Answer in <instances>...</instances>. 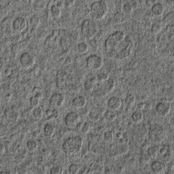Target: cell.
Wrapping results in <instances>:
<instances>
[{"label": "cell", "instance_id": "53", "mask_svg": "<svg viewBox=\"0 0 174 174\" xmlns=\"http://www.w3.org/2000/svg\"><path fill=\"white\" fill-rule=\"evenodd\" d=\"M0 149H1V154L4 153L5 150V147L4 146V145L2 144V143L0 145Z\"/></svg>", "mask_w": 174, "mask_h": 174}, {"label": "cell", "instance_id": "12", "mask_svg": "<svg viewBox=\"0 0 174 174\" xmlns=\"http://www.w3.org/2000/svg\"><path fill=\"white\" fill-rule=\"evenodd\" d=\"M122 105V101L120 98L117 96H113L109 99L108 103V108L113 110V111H116V110L119 109Z\"/></svg>", "mask_w": 174, "mask_h": 174}, {"label": "cell", "instance_id": "33", "mask_svg": "<svg viewBox=\"0 0 174 174\" xmlns=\"http://www.w3.org/2000/svg\"><path fill=\"white\" fill-rule=\"evenodd\" d=\"M30 102L31 107H33L34 108H38L39 105H40V99H39L38 98L35 97V96H34L31 97V98L30 99Z\"/></svg>", "mask_w": 174, "mask_h": 174}, {"label": "cell", "instance_id": "16", "mask_svg": "<svg viewBox=\"0 0 174 174\" xmlns=\"http://www.w3.org/2000/svg\"><path fill=\"white\" fill-rule=\"evenodd\" d=\"M159 154L163 157V160L166 162H168L170 161V149L168 145H163L162 147L160 148Z\"/></svg>", "mask_w": 174, "mask_h": 174}, {"label": "cell", "instance_id": "50", "mask_svg": "<svg viewBox=\"0 0 174 174\" xmlns=\"http://www.w3.org/2000/svg\"><path fill=\"white\" fill-rule=\"evenodd\" d=\"M84 123L80 122L79 124H78V125L77 126V127H76L78 131H82V129H83V126H84Z\"/></svg>", "mask_w": 174, "mask_h": 174}, {"label": "cell", "instance_id": "26", "mask_svg": "<svg viewBox=\"0 0 174 174\" xmlns=\"http://www.w3.org/2000/svg\"><path fill=\"white\" fill-rule=\"evenodd\" d=\"M162 29V24L160 22H156L152 25L151 28V33L155 35H157L161 32V31Z\"/></svg>", "mask_w": 174, "mask_h": 174}, {"label": "cell", "instance_id": "52", "mask_svg": "<svg viewBox=\"0 0 174 174\" xmlns=\"http://www.w3.org/2000/svg\"><path fill=\"white\" fill-rule=\"evenodd\" d=\"M72 63V58H68L66 60V62H65V63L66 64V66H69Z\"/></svg>", "mask_w": 174, "mask_h": 174}, {"label": "cell", "instance_id": "35", "mask_svg": "<svg viewBox=\"0 0 174 174\" xmlns=\"http://www.w3.org/2000/svg\"><path fill=\"white\" fill-rule=\"evenodd\" d=\"M97 77H98L99 83H104L105 82H106V81H107L109 79L108 75L107 73H99Z\"/></svg>", "mask_w": 174, "mask_h": 174}, {"label": "cell", "instance_id": "7", "mask_svg": "<svg viewBox=\"0 0 174 174\" xmlns=\"http://www.w3.org/2000/svg\"><path fill=\"white\" fill-rule=\"evenodd\" d=\"M65 124L69 128H75L80 123V115L76 112H70L67 114L64 119Z\"/></svg>", "mask_w": 174, "mask_h": 174}, {"label": "cell", "instance_id": "11", "mask_svg": "<svg viewBox=\"0 0 174 174\" xmlns=\"http://www.w3.org/2000/svg\"><path fill=\"white\" fill-rule=\"evenodd\" d=\"M155 109L158 115L162 116H165L169 114L171 108H170V105L168 103L166 102H159L156 105Z\"/></svg>", "mask_w": 174, "mask_h": 174}, {"label": "cell", "instance_id": "45", "mask_svg": "<svg viewBox=\"0 0 174 174\" xmlns=\"http://www.w3.org/2000/svg\"><path fill=\"white\" fill-rule=\"evenodd\" d=\"M56 6L58 7V8L60 9H62L63 8L66 7H65V1H58V2L56 3Z\"/></svg>", "mask_w": 174, "mask_h": 174}, {"label": "cell", "instance_id": "23", "mask_svg": "<svg viewBox=\"0 0 174 174\" xmlns=\"http://www.w3.org/2000/svg\"><path fill=\"white\" fill-rule=\"evenodd\" d=\"M117 113L115 111H113V110H108L105 113V119L109 122H113L116 119Z\"/></svg>", "mask_w": 174, "mask_h": 174}, {"label": "cell", "instance_id": "34", "mask_svg": "<svg viewBox=\"0 0 174 174\" xmlns=\"http://www.w3.org/2000/svg\"><path fill=\"white\" fill-rule=\"evenodd\" d=\"M63 168L61 166H54L50 170V174H62Z\"/></svg>", "mask_w": 174, "mask_h": 174}, {"label": "cell", "instance_id": "15", "mask_svg": "<svg viewBox=\"0 0 174 174\" xmlns=\"http://www.w3.org/2000/svg\"><path fill=\"white\" fill-rule=\"evenodd\" d=\"M151 12L155 16H160L164 12V6L161 3H157L152 7Z\"/></svg>", "mask_w": 174, "mask_h": 174}, {"label": "cell", "instance_id": "2", "mask_svg": "<svg viewBox=\"0 0 174 174\" xmlns=\"http://www.w3.org/2000/svg\"><path fill=\"white\" fill-rule=\"evenodd\" d=\"M83 140L81 136H74L67 138L62 145L63 152L67 155L79 153L82 149Z\"/></svg>", "mask_w": 174, "mask_h": 174}, {"label": "cell", "instance_id": "10", "mask_svg": "<svg viewBox=\"0 0 174 174\" xmlns=\"http://www.w3.org/2000/svg\"><path fill=\"white\" fill-rule=\"evenodd\" d=\"M20 62L24 68H30L34 64L35 58L30 53L24 52L20 56Z\"/></svg>", "mask_w": 174, "mask_h": 174}, {"label": "cell", "instance_id": "8", "mask_svg": "<svg viewBox=\"0 0 174 174\" xmlns=\"http://www.w3.org/2000/svg\"><path fill=\"white\" fill-rule=\"evenodd\" d=\"M28 22L26 19L23 17H18L14 20L13 28L14 31L16 33H22L26 30Z\"/></svg>", "mask_w": 174, "mask_h": 174}, {"label": "cell", "instance_id": "27", "mask_svg": "<svg viewBox=\"0 0 174 174\" xmlns=\"http://www.w3.org/2000/svg\"><path fill=\"white\" fill-rule=\"evenodd\" d=\"M41 22L40 17L37 15L32 16L30 19V24L33 28H37Z\"/></svg>", "mask_w": 174, "mask_h": 174}, {"label": "cell", "instance_id": "3", "mask_svg": "<svg viewBox=\"0 0 174 174\" xmlns=\"http://www.w3.org/2000/svg\"><path fill=\"white\" fill-rule=\"evenodd\" d=\"M108 13V6L105 1H97L91 5V16L96 20L104 19Z\"/></svg>", "mask_w": 174, "mask_h": 174}, {"label": "cell", "instance_id": "42", "mask_svg": "<svg viewBox=\"0 0 174 174\" xmlns=\"http://www.w3.org/2000/svg\"><path fill=\"white\" fill-rule=\"evenodd\" d=\"M89 116H90V119L92 120H94V121H98L99 119V115L96 112H91L90 113Z\"/></svg>", "mask_w": 174, "mask_h": 174}, {"label": "cell", "instance_id": "25", "mask_svg": "<svg viewBox=\"0 0 174 174\" xmlns=\"http://www.w3.org/2000/svg\"><path fill=\"white\" fill-rule=\"evenodd\" d=\"M51 12V15L52 17L55 18V19H58L60 17V16H61V14H62L61 9L58 8L56 5L52 6Z\"/></svg>", "mask_w": 174, "mask_h": 174}, {"label": "cell", "instance_id": "20", "mask_svg": "<svg viewBox=\"0 0 174 174\" xmlns=\"http://www.w3.org/2000/svg\"><path fill=\"white\" fill-rule=\"evenodd\" d=\"M115 87V81L113 78H109V79L104 83V89L105 91L110 92L114 90Z\"/></svg>", "mask_w": 174, "mask_h": 174}, {"label": "cell", "instance_id": "4", "mask_svg": "<svg viewBox=\"0 0 174 174\" xmlns=\"http://www.w3.org/2000/svg\"><path fill=\"white\" fill-rule=\"evenodd\" d=\"M98 31L97 25L94 21L88 19L84 20L81 25V34L86 39L92 40Z\"/></svg>", "mask_w": 174, "mask_h": 174}, {"label": "cell", "instance_id": "21", "mask_svg": "<svg viewBox=\"0 0 174 174\" xmlns=\"http://www.w3.org/2000/svg\"><path fill=\"white\" fill-rule=\"evenodd\" d=\"M143 113L141 111H136L133 113L132 115V119L135 123H140L143 120Z\"/></svg>", "mask_w": 174, "mask_h": 174}, {"label": "cell", "instance_id": "44", "mask_svg": "<svg viewBox=\"0 0 174 174\" xmlns=\"http://www.w3.org/2000/svg\"><path fill=\"white\" fill-rule=\"evenodd\" d=\"M157 3V1H156V0H147V1H145L146 6L148 7H151V8H152V7L154 5H155Z\"/></svg>", "mask_w": 174, "mask_h": 174}, {"label": "cell", "instance_id": "49", "mask_svg": "<svg viewBox=\"0 0 174 174\" xmlns=\"http://www.w3.org/2000/svg\"><path fill=\"white\" fill-rule=\"evenodd\" d=\"M90 82L93 84L94 85L95 84H96L99 83V81H98V77L97 76H94V77H92L91 79H90Z\"/></svg>", "mask_w": 174, "mask_h": 174}, {"label": "cell", "instance_id": "55", "mask_svg": "<svg viewBox=\"0 0 174 174\" xmlns=\"http://www.w3.org/2000/svg\"><path fill=\"white\" fill-rule=\"evenodd\" d=\"M35 97H37L39 99H41L43 98V94H42V92H40V93H38V94H35L34 95Z\"/></svg>", "mask_w": 174, "mask_h": 174}, {"label": "cell", "instance_id": "38", "mask_svg": "<svg viewBox=\"0 0 174 174\" xmlns=\"http://www.w3.org/2000/svg\"><path fill=\"white\" fill-rule=\"evenodd\" d=\"M68 74L64 70H60L56 73V79H66Z\"/></svg>", "mask_w": 174, "mask_h": 174}, {"label": "cell", "instance_id": "47", "mask_svg": "<svg viewBox=\"0 0 174 174\" xmlns=\"http://www.w3.org/2000/svg\"><path fill=\"white\" fill-rule=\"evenodd\" d=\"M130 3H131V5H132L133 9H136L140 5V1H136V0H134V1H131Z\"/></svg>", "mask_w": 174, "mask_h": 174}, {"label": "cell", "instance_id": "14", "mask_svg": "<svg viewBox=\"0 0 174 174\" xmlns=\"http://www.w3.org/2000/svg\"><path fill=\"white\" fill-rule=\"evenodd\" d=\"M152 171L155 174H161L164 171L166 168V166L161 162L159 161H154L152 163L151 166Z\"/></svg>", "mask_w": 174, "mask_h": 174}, {"label": "cell", "instance_id": "32", "mask_svg": "<svg viewBox=\"0 0 174 174\" xmlns=\"http://www.w3.org/2000/svg\"><path fill=\"white\" fill-rule=\"evenodd\" d=\"M135 100H136V97L133 94H128L125 98V104L127 106H131L134 104Z\"/></svg>", "mask_w": 174, "mask_h": 174}, {"label": "cell", "instance_id": "43", "mask_svg": "<svg viewBox=\"0 0 174 174\" xmlns=\"http://www.w3.org/2000/svg\"><path fill=\"white\" fill-rule=\"evenodd\" d=\"M75 1L74 0H66L65 7L66 8H71L75 5Z\"/></svg>", "mask_w": 174, "mask_h": 174}, {"label": "cell", "instance_id": "36", "mask_svg": "<svg viewBox=\"0 0 174 174\" xmlns=\"http://www.w3.org/2000/svg\"><path fill=\"white\" fill-rule=\"evenodd\" d=\"M123 10L125 13L126 14H131L133 11V7L132 5H131L130 2H127L123 6Z\"/></svg>", "mask_w": 174, "mask_h": 174}, {"label": "cell", "instance_id": "9", "mask_svg": "<svg viewBox=\"0 0 174 174\" xmlns=\"http://www.w3.org/2000/svg\"><path fill=\"white\" fill-rule=\"evenodd\" d=\"M65 102L64 95L61 93H55L49 99V104L53 108H60Z\"/></svg>", "mask_w": 174, "mask_h": 174}, {"label": "cell", "instance_id": "56", "mask_svg": "<svg viewBox=\"0 0 174 174\" xmlns=\"http://www.w3.org/2000/svg\"><path fill=\"white\" fill-rule=\"evenodd\" d=\"M1 174H13L10 170H4L1 172Z\"/></svg>", "mask_w": 174, "mask_h": 174}, {"label": "cell", "instance_id": "58", "mask_svg": "<svg viewBox=\"0 0 174 174\" xmlns=\"http://www.w3.org/2000/svg\"><path fill=\"white\" fill-rule=\"evenodd\" d=\"M145 1H143V0H140V5L141 6H146V3H145Z\"/></svg>", "mask_w": 174, "mask_h": 174}, {"label": "cell", "instance_id": "41", "mask_svg": "<svg viewBox=\"0 0 174 174\" xmlns=\"http://www.w3.org/2000/svg\"><path fill=\"white\" fill-rule=\"evenodd\" d=\"M90 127H91V124H90V122H84V126H83V128L82 131H81V132H83V134H88V132H90Z\"/></svg>", "mask_w": 174, "mask_h": 174}, {"label": "cell", "instance_id": "22", "mask_svg": "<svg viewBox=\"0 0 174 174\" xmlns=\"http://www.w3.org/2000/svg\"><path fill=\"white\" fill-rule=\"evenodd\" d=\"M159 150H160V147L157 146L151 147L148 149L147 155L150 158H157V157L159 154Z\"/></svg>", "mask_w": 174, "mask_h": 174}, {"label": "cell", "instance_id": "24", "mask_svg": "<svg viewBox=\"0 0 174 174\" xmlns=\"http://www.w3.org/2000/svg\"><path fill=\"white\" fill-rule=\"evenodd\" d=\"M45 115H47L49 119L51 117L53 119H58L59 116V112L56 109H49L45 111Z\"/></svg>", "mask_w": 174, "mask_h": 174}, {"label": "cell", "instance_id": "6", "mask_svg": "<svg viewBox=\"0 0 174 174\" xmlns=\"http://www.w3.org/2000/svg\"><path fill=\"white\" fill-rule=\"evenodd\" d=\"M104 64V61L100 56L97 55H91L87 58V67L92 70H98Z\"/></svg>", "mask_w": 174, "mask_h": 174}, {"label": "cell", "instance_id": "28", "mask_svg": "<svg viewBox=\"0 0 174 174\" xmlns=\"http://www.w3.org/2000/svg\"><path fill=\"white\" fill-rule=\"evenodd\" d=\"M77 51L80 55H84L88 51V45L85 43H81L77 45Z\"/></svg>", "mask_w": 174, "mask_h": 174}, {"label": "cell", "instance_id": "17", "mask_svg": "<svg viewBox=\"0 0 174 174\" xmlns=\"http://www.w3.org/2000/svg\"><path fill=\"white\" fill-rule=\"evenodd\" d=\"M126 19V16L124 15V14H123L121 12H118L115 14L114 16H113L112 22L113 24H120L125 22Z\"/></svg>", "mask_w": 174, "mask_h": 174}, {"label": "cell", "instance_id": "13", "mask_svg": "<svg viewBox=\"0 0 174 174\" xmlns=\"http://www.w3.org/2000/svg\"><path fill=\"white\" fill-rule=\"evenodd\" d=\"M87 104V99L84 96H78L73 99L72 105L76 109H83Z\"/></svg>", "mask_w": 174, "mask_h": 174}, {"label": "cell", "instance_id": "29", "mask_svg": "<svg viewBox=\"0 0 174 174\" xmlns=\"http://www.w3.org/2000/svg\"><path fill=\"white\" fill-rule=\"evenodd\" d=\"M44 115L43 110L41 107H38L37 108H35L34 111V116L36 119L40 120L43 118Z\"/></svg>", "mask_w": 174, "mask_h": 174}, {"label": "cell", "instance_id": "57", "mask_svg": "<svg viewBox=\"0 0 174 174\" xmlns=\"http://www.w3.org/2000/svg\"><path fill=\"white\" fill-rule=\"evenodd\" d=\"M116 136L117 138H118V139H121V138H122V136H123V134H122L121 132H118V133L116 134Z\"/></svg>", "mask_w": 174, "mask_h": 174}, {"label": "cell", "instance_id": "51", "mask_svg": "<svg viewBox=\"0 0 174 174\" xmlns=\"http://www.w3.org/2000/svg\"><path fill=\"white\" fill-rule=\"evenodd\" d=\"M33 92L34 93V94H36L40 93V92H41V89L40 88H38V87H35L34 89H33Z\"/></svg>", "mask_w": 174, "mask_h": 174}, {"label": "cell", "instance_id": "54", "mask_svg": "<svg viewBox=\"0 0 174 174\" xmlns=\"http://www.w3.org/2000/svg\"><path fill=\"white\" fill-rule=\"evenodd\" d=\"M168 5L170 6H174V0H168L166 1Z\"/></svg>", "mask_w": 174, "mask_h": 174}, {"label": "cell", "instance_id": "18", "mask_svg": "<svg viewBox=\"0 0 174 174\" xmlns=\"http://www.w3.org/2000/svg\"><path fill=\"white\" fill-rule=\"evenodd\" d=\"M7 118L12 122H16L19 118V113L14 110L7 109L5 112Z\"/></svg>", "mask_w": 174, "mask_h": 174}, {"label": "cell", "instance_id": "31", "mask_svg": "<svg viewBox=\"0 0 174 174\" xmlns=\"http://www.w3.org/2000/svg\"><path fill=\"white\" fill-rule=\"evenodd\" d=\"M104 138L105 142L111 143L114 139V133H113V131H108L104 134Z\"/></svg>", "mask_w": 174, "mask_h": 174}, {"label": "cell", "instance_id": "19", "mask_svg": "<svg viewBox=\"0 0 174 174\" xmlns=\"http://www.w3.org/2000/svg\"><path fill=\"white\" fill-rule=\"evenodd\" d=\"M55 132V127L52 124H47L44 128V134L46 137H52Z\"/></svg>", "mask_w": 174, "mask_h": 174}, {"label": "cell", "instance_id": "1", "mask_svg": "<svg viewBox=\"0 0 174 174\" xmlns=\"http://www.w3.org/2000/svg\"><path fill=\"white\" fill-rule=\"evenodd\" d=\"M132 41L123 31H116L105 41V52L110 58H126L132 52Z\"/></svg>", "mask_w": 174, "mask_h": 174}, {"label": "cell", "instance_id": "48", "mask_svg": "<svg viewBox=\"0 0 174 174\" xmlns=\"http://www.w3.org/2000/svg\"><path fill=\"white\" fill-rule=\"evenodd\" d=\"M145 106H146V104H145L144 102H141L137 105V109L139 111H143V110L145 108Z\"/></svg>", "mask_w": 174, "mask_h": 174}, {"label": "cell", "instance_id": "46", "mask_svg": "<svg viewBox=\"0 0 174 174\" xmlns=\"http://www.w3.org/2000/svg\"><path fill=\"white\" fill-rule=\"evenodd\" d=\"M120 150L122 153H126V152L128 151V145L127 144H124L122 145L121 147H120Z\"/></svg>", "mask_w": 174, "mask_h": 174}, {"label": "cell", "instance_id": "30", "mask_svg": "<svg viewBox=\"0 0 174 174\" xmlns=\"http://www.w3.org/2000/svg\"><path fill=\"white\" fill-rule=\"evenodd\" d=\"M27 148L30 151H34L38 148V143L35 140H30L27 142Z\"/></svg>", "mask_w": 174, "mask_h": 174}, {"label": "cell", "instance_id": "5", "mask_svg": "<svg viewBox=\"0 0 174 174\" xmlns=\"http://www.w3.org/2000/svg\"><path fill=\"white\" fill-rule=\"evenodd\" d=\"M149 137L153 143H160L164 139L165 130L161 126H155L149 131Z\"/></svg>", "mask_w": 174, "mask_h": 174}, {"label": "cell", "instance_id": "40", "mask_svg": "<svg viewBox=\"0 0 174 174\" xmlns=\"http://www.w3.org/2000/svg\"><path fill=\"white\" fill-rule=\"evenodd\" d=\"M174 20V13L173 12H170L167 14L164 18V21L166 23H171Z\"/></svg>", "mask_w": 174, "mask_h": 174}, {"label": "cell", "instance_id": "39", "mask_svg": "<svg viewBox=\"0 0 174 174\" xmlns=\"http://www.w3.org/2000/svg\"><path fill=\"white\" fill-rule=\"evenodd\" d=\"M94 85L90 82V80H87L84 85V90L87 92H92L94 89Z\"/></svg>", "mask_w": 174, "mask_h": 174}, {"label": "cell", "instance_id": "37", "mask_svg": "<svg viewBox=\"0 0 174 174\" xmlns=\"http://www.w3.org/2000/svg\"><path fill=\"white\" fill-rule=\"evenodd\" d=\"M79 166L77 164H71L69 168V172L71 174H77L79 171Z\"/></svg>", "mask_w": 174, "mask_h": 174}]
</instances>
